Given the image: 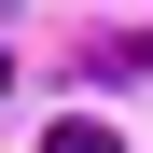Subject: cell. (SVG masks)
Wrapping results in <instances>:
<instances>
[{"mask_svg": "<svg viewBox=\"0 0 153 153\" xmlns=\"http://www.w3.org/2000/svg\"><path fill=\"white\" fill-rule=\"evenodd\" d=\"M84 70H97V84H139V70H153V28H125V42H97Z\"/></svg>", "mask_w": 153, "mask_h": 153, "instance_id": "6da1fadb", "label": "cell"}, {"mask_svg": "<svg viewBox=\"0 0 153 153\" xmlns=\"http://www.w3.org/2000/svg\"><path fill=\"white\" fill-rule=\"evenodd\" d=\"M42 153H125V139H111V125H84V111H70V125H56Z\"/></svg>", "mask_w": 153, "mask_h": 153, "instance_id": "7a4b0ae2", "label": "cell"}]
</instances>
